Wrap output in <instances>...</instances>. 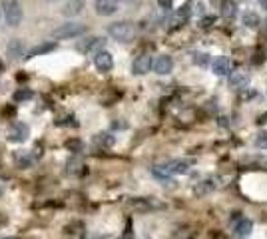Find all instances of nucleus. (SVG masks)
I'll use <instances>...</instances> for the list:
<instances>
[{"instance_id": "1", "label": "nucleus", "mask_w": 267, "mask_h": 239, "mask_svg": "<svg viewBox=\"0 0 267 239\" xmlns=\"http://www.w3.org/2000/svg\"><path fill=\"white\" fill-rule=\"evenodd\" d=\"M2 12L8 26H20L24 18V10L20 0H2Z\"/></svg>"}, {"instance_id": "2", "label": "nucleus", "mask_w": 267, "mask_h": 239, "mask_svg": "<svg viewBox=\"0 0 267 239\" xmlns=\"http://www.w3.org/2000/svg\"><path fill=\"white\" fill-rule=\"evenodd\" d=\"M86 32V26L80 24V22H66L62 26H58L52 30V40H72V38H78Z\"/></svg>"}, {"instance_id": "3", "label": "nucleus", "mask_w": 267, "mask_h": 239, "mask_svg": "<svg viewBox=\"0 0 267 239\" xmlns=\"http://www.w3.org/2000/svg\"><path fill=\"white\" fill-rule=\"evenodd\" d=\"M108 34L114 40L122 42V44H126V42H132L136 38V26L130 24V22H114V24H110Z\"/></svg>"}, {"instance_id": "4", "label": "nucleus", "mask_w": 267, "mask_h": 239, "mask_svg": "<svg viewBox=\"0 0 267 239\" xmlns=\"http://www.w3.org/2000/svg\"><path fill=\"white\" fill-rule=\"evenodd\" d=\"M152 64H154V60H152L150 54H140V56L134 60V64H132V74H134V76L148 74V72L152 70Z\"/></svg>"}, {"instance_id": "5", "label": "nucleus", "mask_w": 267, "mask_h": 239, "mask_svg": "<svg viewBox=\"0 0 267 239\" xmlns=\"http://www.w3.org/2000/svg\"><path fill=\"white\" fill-rule=\"evenodd\" d=\"M94 66L100 72H110L114 68V56L108 50H100L94 54Z\"/></svg>"}, {"instance_id": "6", "label": "nucleus", "mask_w": 267, "mask_h": 239, "mask_svg": "<svg viewBox=\"0 0 267 239\" xmlns=\"http://www.w3.org/2000/svg\"><path fill=\"white\" fill-rule=\"evenodd\" d=\"M152 66H154V72H156L158 76H168V74H172V70H174V60H172V56H168V54H161V56L156 58V62L152 64Z\"/></svg>"}, {"instance_id": "7", "label": "nucleus", "mask_w": 267, "mask_h": 239, "mask_svg": "<svg viewBox=\"0 0 267 239\" xmlns=\"http://www.w3.org/2000/svg\"><path fill=\"white\" fill-rule=\"evenodd\" d=\"M122 0H96L94 2V10L100 16H112L114 12H118Z\"/></svg>"}, {"instance_id": "8", "label": "nucleus", "mask_w": 267, "mask_h": 239, "mask_svg": "<svg viewBox=\"0 0 267 239\" xmlns=\"http://www.w3.org/2000/svg\"><path fill=\"white\" fill-rule=\"evenodd\" d=\"M102 44H104V38H100V36H88L84 40H80L78 44H76V50L82 52V54H88L96 48H100Z\"/></svg>"}, {"instance_id": "9", "label": "nucleus", "mask_w": 267, "mask_h": 239, "mask_svg": "<svg viewBox=\"0 0 267 239\" xmlns=\"http://www.w3.org/2000/svg\"><path fill=\"white\" fill-rule=\"evenodd\" d=\"M26 138H28V126L22 124V122H16V124L10 128V132H8V140H10V142H16V144H22Z\"/></svg>"}, {"instance_id": "10", "label": "nucleus", "mask_w": 267, "mask_h": 239, "mask_svg": "<svg viewBox=\"0 0 267 239\" xmlns=\"http://www.w3.org/2000/svg\"><path fill=\"white\" fill-rule=\"evenodd\" d=\"M6 56H8L10 60H22V58L26 56V52H24V42L18 40V38L10 40V42H8V48H6Z\"/></svg>"}, {"instance_id": "11", "label": "nucleus", "mask_w": 267, "mask_h": 239, "mask_svg": "<svg viewBox=\"0 0 267 239\" xmlns=\"http://www.w3.org/2000/svg\"><path fill=\"white\" fill-rule=\"evenodd\" d=\"M52 50H56V42H44V44H38V46L30 48L24 58L30 60V58H36V56H44V54H48Z\"/></svg>"}, {"instance_id": "12", "label": "nucleus", "mask_w": 267, "mask_h": 239, "mask_svg": "<svg viewBox=\"0 0 267 239\" xmlns=\"http://www.w3.org/2000/svg\"><path fill=\"white\" fill-rule=\"evenodd\" d=\"M230 68H231V64H230V60L225 58V56H219V58H215V60L212 62V70H214L215 76L230 74Z\"/></svg>"}, {"instance_id": "13", "label": "nucleus", "mask_w": 267, "mask_h": 239, "mask_svg": "<svg viewBox=\"0 0 267 239\" xmlns=\"http://www.w3.org/2000/svg\"><path fill=\"white\" fill-rule=\"evenodd\" d=\"M86 0H66V4L62 8V14L64 16H76L82 12V8H84Z\"/></svg>"}, {"instance_id": "14", "label": "nucleus", "mask_w": 267, "mask_h": 239, "mask_svg": "<svg viewBox=\"0 0 267 239\" xmlns=\"http://www.w3.org/2000/svg\"><path fill=\"white\" fill-rule=\"evenodd\" d=\"M217 185H219V180H217V178H208V180H203L201 184H197V185L194 187V193L203 195V193H208V191L215 189Z\"/></svg>"}, {"instance_id": "15", "label": "nucleus", "mask_w": 267, "mask_h": 239, "mask_svg": "<svg viewBox=\"0 0 267 239\" xmlns=\"http://www.w3.org/2000/svg\"><path fill=\"white\" fill-rule=\"evenodd\" d=\"M245 84H248V74H245L243 70L230 72V86L231 88H243Z\"/></svg>"}, {"instance_id": "16", "label": "nucleus", "mask_w": 267, "mask_h": 239, "mask_svg": "<svg viewBox=\"0 0 267 239\" xmlns=\"http://www.w3.org/2000/svg\"><path fill=\"white\" fill-rule=\"evenodd\" d=\"M251 229H253V223H251V220H239V223H237V227H235V237H239V239H245V237H249L251 235Z\"/></svg>"}, {"instance_id": "17", "label": "nucleus", "mask_w": 267, "mask_h": 239, "mask_svg": "<svg viewBox=\"0 0 267 239\" xmlns=\"http://www.w3.org/2000/svg\"><path fill=\"white\" fill-rule=\"evenodd\" d=\"M130 205H132L134 209H140V211H148V209H152V207H160V203H154L152 200H142V198L132 200Z\"/></svg>"}, {"instance_id": "18", "label": "nucleus", "mask_w": 267, "mask_h": 239, "mask_svg": "<svg viewBox=\"0 0 267 239\" xmlns=\"http://www.w3.org/2000/svg\"><path fill=\"white\" fill-rule=\"evenodd\" d=\"M241 22H243V26H248V28H257L259 26V16L255 12H245L241 16Z\"/></svg>"}, {"instance_id": "19", "label": "nucleus", "mask_w": 267, "mask_h": 239, "mask_svg": "<svg viewBox=\"0 0 267 239\" xmlns=\"http://www.w3.org/2000/svg\"><path fill=\"white\" fill-rule=\"evenodd\" d=\"M235 12H237V6H235V2H231V0H225V2L221 4V14H223V18H233L235 16Z\"/></svg>"}, {"instance_id": "20", "label": "nucleus", "mask_w": 267, "mask_h": 239, "mask_svg": "<svg viewBox=\"0 0 267 239\" xmlns=\"http://www.w3.org/2000/svg\"><path fill=\"white\" fill-rule=\"evenodd\" d=\"M32 96H34V92H32L30 88H20V90H16V92H14L12 100H14L16 104H20V102H26V100H30Z\"/></svg>"}, {"instance_id": "21", "label": "nucleus", "mask_w": 267, "mask_h": 239, "mask_svg": "<svg viewBox=\"0 0 267 239\" xmlns=\"http://www.w3.org/2000/svg\"><path fill=\"white\" fill-rule=\"evenodd\" d=\"M94 142L98 144V146H106V147H110V146H114V136H110V134H98L96 138H94Z\"/></svg>"}, {"instance_id": "22", "label": "nucleus", "mask_w": 267, "mask_h": 239, "mask_svg": "<svg viewBox=\"0 0 267 239\" xmlns=\"http://www.w3.org/2000/svg\"><path fill=\"white\" fill-rule=\"evenodd\" d=\"M188 16H190V8L188 6H183L176 16H174V20H172V22L176 24V26H179V24H183V22H186V20H188Z\"/></svg>"}, {"instance_id": "23", "label": "nucleus", "mask_w": 267, "mask_h": 239, "mask_svg": "<svg viewBox=\"0 0 267 239\" xmlns=\"http://www.w3.org/2000/svg\"><path fill=\"white\" fill-rule=\"evenodd\" d=\"M66 167H68V173H80V169H82V162H80L78 158H70L68 164H66Z\"/></svg>"}, {"instance_id": "24", "label": "nucleus", "mask_w": 267, "mask_h": 239, "mask_svg": "<svg viewBox=\"0 0 267 239\" xmlns=\"http://www.w3.org/2000/svg\"><path fill=\"white\" fill-rule=\"evenodd\" d=\"M208 62H210L208 54H203V52H196L194 54V64H197V66H208Z\"/></svg>"}, {"instance_id": "25", "label": "nucleus", "mask_w": 267, "mask_h": 239, "mask_svg": "<svg viewBox=\"0 0 267 239\" xmlns=\"http://www.w3.org/2000/svg\"><path fill=\"white\" fill-rule=\"evenodd\" d=\"M248 162H251V164H253V167H263V169H267V158H265V156H259V158H249Z\"/></svg>"}, {"instance_id": "26", "label": "nucleus", "mask_w": 267, "mask_h": 239, "mask_svg": "<svg viewBox=\"0 0 267 239\" xmlns=\"http://www.w3.org/2000/svg\"><path fill=\"white\" fill-rule=\"evenodd\" d=\"M14 158L18 160V164L22 165V167H28V165H30V162H32V160H30V156H28V154H24V151H20V154H18V156H14Z\"/></svg>"}, {"instance_id": "27", "label": "nucleus", "mask_w": 267, "mask_h": 239, "mask_svg": "<svg viewBox=\"0 0 267 239\" xmlns=\"http://www.w3.org/2000/svg\"><path fill=\"white\" fill-rule=\"evenodd\" d=\"M66 147H68L70 151H80V149H82V142H80V140H68V142H66Z\"/></svg>"}, {"instance_id": "28", "label": "nucleus", "mask_w": 267, "mask_h": 239, "mask_svg": "<svg viewBox=\"0 0 267 239\" xmlns=\"http://www.w3.org/2000/svg\"><path fill=\"white\" fill-rule=\"evenodd\" d=\"M158 4H160V8L161 10H172L174 8V0H158Z\"/></svg>"}, {"instance_id": "29", "label": "nucleus", "mask_w": 267, "mask_h": 239, "mask_svg": "<svg viewBox=\"0 0 267 239\" xmlns=\"http://www.w3.org/2000/svg\"><path fill=\"white\" fill-rule=\"evenodd\" d=\"M255 146H257V147H267V132H263V134H259V136H257Z\"/></svg>"}, {"instance_id": "30", "label": "nucleus", "mask_w": 267, "mask_h": 239, "mask_svg": "<svg viewBox=\"0 0 267 239\" xmlns=\"http://www.w3.org/2000/svg\"><path fill=\"white\" fill-rule=\"evenodd\" d=\"M257 2H259V6H261V8H265V10H267V0H257Z\"/></svg>"}, {"instance_id": "31", "label": "nucleus", "mask_w": 267, "mask_h": 239, "mask_svg": "<svg viewBox=\"0 0 267 239\" xmlns=\"http://www.w3.org/2000/svg\"><path fill=\"white\" fill-rule=\"evenodd\" d=\"M257 122H259V124H265V122H267V114H265V116H261Z\"/></svg>"}, {"instance_id": "32", "label": "nucleus", "mask_w": 267, "mask_h": 239, "mask_svg": "<svg viewBox=\"0 0 267 239\" xmlns=\"http://www.w3.org/2000/svg\"><path fill=\"white\" fill-rule=\"evenodd\" d=\"M2 72H4V62L0 60V76H2Z\"/></svg>"}, {"instance_id": "33", "label": "nucleus", "mask_w": 267, "mask_h": 239, "mask_svg": "<svg viewBox=\"0 0 267 239\" xmlns=\"http://www.w3.org/2000/svg\"><path fill=\"white\" fill-rule=\"evenodd\" d=\"M48 2H58V0H48Z\"/></svg>"}, {"instance_id": "34", "label": "nucleus", "mask_w": 267, "mask_h": 239, "mask_svg": "<svg viewBox=\"0 0 267 239\" xmlns=\"http://www.w3.org/2000/svg\"><path fill=\"white\" fill-rule=\"evenodd\" d=\"M4 239H12V237H4Z\"/></svg>"}, {"instance_id": "35", "label": "nucleus", "mask_w": 267, "mask_h": 239, "mask_svg": "<svg viewBox=\"0 0 267 239\" xmlns=\"http://www.w3.org/2000/svg\"><path fill=\"white\" fill-rule=\"evenodd\" d=\"M265 24H267V22H265ZM265 30H267V26H265Z\"/></svg>"}]
</instances>
